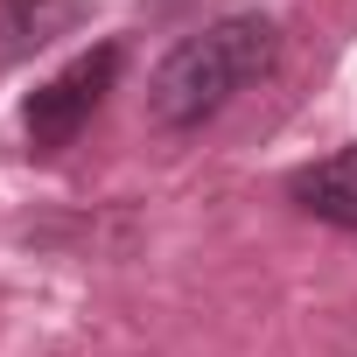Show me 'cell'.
I'll return each mask as SVG.
<instances>
[{
    "mask_svg": "<svg viewBox=\"0 0 357 357\" xmlns=\"http://www.w3.org/2000/svg\"><path fill=\"white\" fill-rule=\"evenodd\" d=\"M112 77H119V43H98V50H84L77 63H63L50 84H36L29 105H22V133H29V147H36V154L70 147V140L91 126V112L105 105Z\"/></svg>",
    "mask_w": 357,
    "mask_h": 357,
    "instance_id": "cell-2",
    "label": "cell"
},
{
    "mask_svg": "<svg viewBox=\"0 0 357 357\" xmlns=\"http://www.w3.org/2000/svg\"><path fill=\"white\" fill-rule=\"evenodd\" d=\"M287 190H294V204H301L308 218L357 231V147H336V154L308 161V168L294 175V183H287Z\"/></svg>",
    "mask_w": 357,
    "mask_h": 357,
    "instance_id": "cell-4",
    "label": "cell"
},
{
    "mask_svg": "<svg viewBox=\"0 0 357 357\" xmlns=\"http://www.w3.org/2000/svg\"><path fill=\"white\" fill-rule=\"evenodd\" d=\"M91 15V0H0V63H22L43 43L70 36Z\"/></svg>",
    "mask_w": 357,
    "mask_h": 357,
    "instance_id": "cell-3",
    "label": "cell"
},
{
    "mask_svg": "<svg viewBox=\"0 0 357 357\" xmlns=\"http://www.w3.org/2000/svg\"><path fill=\"white\" fill-rule=\"evenodd\" d=\"M273 56H280V29L266 15H225L204 36H183V43L161 56V70L147 77L154 126L190 133V126L218 119L245 84H259L273 70Z\"/></svg>",
    "mask_w": 357,
    "mask_h": 357,
    "instance_id": "cell-1",
    "label": "cell"
}]
</instances>
